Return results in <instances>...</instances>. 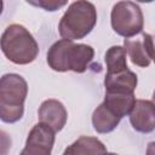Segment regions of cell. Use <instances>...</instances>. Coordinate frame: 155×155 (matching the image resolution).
<instances>
[{
  "mask_svg": "<svg viewBox=\"0 0 155 155\" xmlns=\"http://www.w3.org/2000/svg\"><path fill=\"white\" fill-rule=\"evenodd\" d=\"M94 50L92 46L61 39L51 45L46 61L48 67L56 71L73 70L75 73H84L92 62Z\"/></svg>",
  "mask_w": 155,
  "mask_h": 155,
  "instance_id": "cell-1",
  "label": "cell"
},
{
  "mask_svg": "<svg viewBox=\"0 0 155 155\" xmlns=\"http://www.w3.org/2000/svg\"><path fill=\"white\" fill-rule=\"evenodd\" d=\"M1 51L15 64H29L39 54V45L30 31L22 24H10L1 35Z\"/></svg>",
  "mask_w": 155,
  "mask_h": 155,
  "instance_id": "cell-2",
  "label": "cell"
},
{
  "mask_svg": "<svg viewBox=\"0 0 155 155\" xmlns=\"http://www.w3.org/2000/svg\"><path fill=\"white\" fill-rule=\"evenodd\" d=\"M28 94V84L23 76L8 73L0 79V119L13 124L24 114V102Z\"/></svg>",
  "mask_w": 155,
  "mask_h": 155,
  "instance_id": "cell-3",
  "label": "cell"
},
{
  "mask_svg": "<svg viewBox=\"0 0 155 155\" xmlns=\"http://www.w3.org/2000/svg\"><path fill=\"white\" fill-rule=\"evenodd\" d=\"M97 23V10L90 1L71 2L62 16L58 31L63 39L79 40L87 36Z\"/></svg>",
  "mask_w": 155,
  "mask_h": 155,
  "instance_id": "cell-4",
  "label": "cell"
},
{
  "mask_svg": "<svg viewBox=\"0 0 155 155\" xmlns=\"http://www.w3.org/2000/svg\"><path fill=\"white\" fill-rule=\"evenodd\" d=\"M110 22L116 34L130 39L142 33L144 17L138 4L133 1H119L111 8Z\"/></svg>",
  "mask_w": 155,
  "mask_h": 155,
  "instance_id": "cell-5",
  "label": "cell"
},
{
  "mask_svg": "<svg viewBox=\"0 0 155 155\" xmlns=\"http://www.w3.org/2000/svg\"><path fill=\"white\" fill-rule=\"evenodd\" d=\"M56 139V131L42 122L33 126L28 133L25 147L19 155H51Z\"/></svg>",
  "mask_w": 155,
  "mask_h": 155,
  "instance_id": "cell-6",
  "label": "cell"
},
{
  "mask_svg": "<svg viewBox=\"0 0 155 155\" xmlns=\"http://www.w3.org/2000/svg\"><path fill=\"white\" fill-rule=\"evenodd\" d=\"M132 127L140 133H150L155 130V105L151 101L137 99L130 114Z\"/></svg>",
  "mask_w": 155,
  "mask_h": 155,
  "instance_id": "cell-7",
  "label": "cell"
},
{
  "mask_svg": "<svg viewBox=\"0 0 155 155\" xmlns=\"http://www.w3.org/2000/svg\"><path fill=\"white\" fill-rule=\"evenodd\" d=\"M38 117L40 122L46 124L56 132H59L67 124L68 113L62 102L57 99H46L39 107Z\"/></svg>",
  "mask_w": 155,
  "mask_h": 155,
  "instance_id": "cell-8",
  "label": "cell"
},
{
  "mask_svg": "<svg viewBox=\"0 0 155 155\" xmlns=\"http://www.w3.org/2000/svg\"><path fill=\"white\" fill-rule=\"evenodd\" d=\"M137 84V75L130 69L114 74H105L104 78L105 93H133Z\"/></svg>",
  "mask_w": 155,
  "mask_h": 155,
  "instance_id": "cell-9",
  "label": "cell"
},
{
  "mask_svg": "<svg viewBox=\"0 0 155 155\" xmlns=\"http://www.w3.org/2000/svg\"><path fill=\"white\" fill-rule=\"evenodd\" d=\"M124 47L133 64L142 68H145L150 64L151 58L149 53L148 33H140L139 38L125 39Z\"/></svg>",
  "mask_w": 155,
  "mask_h": 155,
  "instance_id": "cell-10",
  "label": "cell"
},
{
  "mask_svg": "<svg viewBox=\"0 0 155 155\" xmlns=\"http://www.w3.org/2000/svg\"><path fill=\"white\" fill-rule=\"evenodd\" d=\"M105 145L96 137L81 136L70 145H68L63 155H104Z\"/></svg>",
  "mask_w": 155,
  "mask_h": 155,
  "instance_id": "cell-11",
  "label": "cell"
},
{
  "mask_svg": "<svg viewBox=\"0 0 155 155\" xmlns=\"http://www.w3.org/2000/svg\"><path fill=\"white\" fill-rule=\"evenodd\" d=\"M121 117L116 115L108 105L101 103L92 114V125L98 133H109L116 128Z\"/></svg>",
  "mask_w": 155,
  "mask_h": 155,
  "instance_id": "cell-12",
  "label": "cell"
},
{
  "mask_svg": "<svg viewBox=\"0 0 155 155\" xmlns=\"http://www.w3.org/2000/svg\"><path fill=\"white\" fill-rule=\"evenodd\" d=\"M136 101L137 99L134 97V93H105L103 103L122 119L124 116L131 114Z\"/></svg>",
  "mask_w": 155,
  "mask_h": 155,
  "instance_id": "cell-13",
  "label": "cell"
},
{
  "mask_svg": "<svg viewBox=\"0 0 155 155\" xmlns=\"http://www.w3.org/2000/svg\"><path fill=\"white\" fill-rule=\"evenodd\" d=\"M126 50L122 46H111L105 52V64H107V74H114L119 71H124L128 69L126 61Z\"/></svg>",
  "mask_w": 155,
  "mask_h": 155,
  "instance_id": "cell-14",
  "label": "cell"
},
{
  "mask_svg": "<svg viewBox=\"0 0 155 155\" xmlns=\"http://www.w3.org/2000/svg\"><path fill=\"white\" fill-rule=\"evenodd\" d=\"M28 4L34 5V6H39L42 7L46 11H56L63 6L67 5V1H54V0H39V1H28Z\"/></svg>",
  "mask_w": 155,
  "mask_h": 155,
  "instance_id": "cell-15",
  "label": "cell"
},
{
  "mask_svg": "<svg viewBox=\"0 0 155 155\" xmlns=\"http://www.w3.org/2000/svg\"><path fill=\"white\" fill-rule=\"evenodd\" d=\"M148 42H149V53H150V58L154 61L155 63V35L148 34Z\"/></svg>",
  "mask_w": 155,
  "mask_h": 155,
  "instance_id": "cell-16",
  "label": "cell"
},
{
  "mask_svg": "<svg viewBox=\"0 0 155 155\" xmlns=\"http://www.w3.org/2000/svg\"><path fill=\"white\" fill-rule=\"evenodd\" d=\"M145 155H155V140H154V142L148 143Z\"/></svg>",
  "mask_w": 155,
  "mask_h": 155,
  "instance_id": "cell-17",
  "label": "cell"
},
{
  "mask_svg": "<svg viewBox=\"0 0 155 155\" xmlns=\"http://www.w3.org/2000/svg\"><path fill=\"white\" fill-rule=\"evenodd\" d=\"M153 103H154V105H155V91H154V93H153V101H151Z\"/></svg>",
  "mask_w": 155,
  "mask_h": 155,
  "instance_id": "cell-18",
  "label": "cell"
},
{
  "mask_svg": "<svg viewBox=\"0 0 155 155\" xmlns=\"http://www.w3.org/2000/svg\"><path fill=\"white\" fill-rule=\"evenodd\" d=\"M104 155H117V154H115V153H105Z\"/></svg>",
  "mask_w": 155,
  "mask_h": 155,
  "instance_id": "cell-19",
  "label": "cell"
}]
</instances>
